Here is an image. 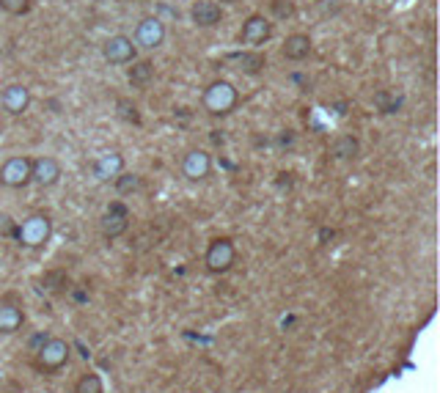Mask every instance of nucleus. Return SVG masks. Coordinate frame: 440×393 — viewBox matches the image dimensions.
<instances>
[{
  "label": "nucleus",
  "instance_id": "24",
  "mask_svg": "<svg viewBox=\"0 0 440 393\" xmlns=\"http://www.w3.org/2000/svg\"><path fill=\"white\" fill-rule=\"evenodd\" d=\"M273 6H276V14H278V17H292V12H295L289 0H286V6H284V0H276Z\"/></svg>",
  "mask_w": 440,
  "mask_h": 393
},
{
  "label": "nucleus",
  "instance_id": "20",
  "mask_svg": "<svg viewBox=\"0 0 440 393\" xmlns=\"http://www.w3.org/2000/svg\"><path fill=\"white\" fill-rule=\"evenodd\" d=\"M75 393H105V385H102V377L99 374H83L77 382H75Z\"/></svg>",
  "mask_w": 440,
  "mask_h": 393
},
{
  "label": "nucleus",
  "instance_id": "26",
  "mask_svg": "<svg viewBox=\"0 0 440 393\" xmlns=\"http://www.w3.org/2000/svg\"><path fill=\"white\" fill-rule=\"evenodd\" d=\"M220 3H240V0H220Z\"/></svg>",
  "mask_w": 440,
  "mask_h": 393
},
{
  "label": "nucleus",
  "instance_id": "13",
  "mask_svg": "<svg viewBox=\"0 0 440 393\" xmlns=\"http://www.w3.org/2000/svg\"><path fill=\"white\" fill-rule=\"evenodd\" d=\"M190 17L198 28H215V25H220V20H223V12H220V6L215 3V0H198V3H193V9H190Z\"/></svg>",
  "mask_w": 440,
  "mask_h": 393
},
{
  "label": "nucleus",
  "instance_id": "23",
  "mask_svg": "<svg viewBox=\"0 0 440 393\" xmlns=\"http://www.w3.org/2000/svg\"><path fill=\"white\" fill-rule=\"evenodd\" d=\"M116 107H119V116H121L124 121H132V124H138V121H140L138 107H135L130 99H119V102H116Z\"/></svg>",
  "mask_w": 440,
  "mask_h": 393
},
{
  "label": "nucleus",
  "instance_id": "5",
  "mask_svg": "<svg viewBox=\"0 0 440 393\" xmlns=\"http://www.w3.org/2000/svg\"><path fill=\"white\" fill-rule=\"evenodd\" d=\"M102 55H105L108 64L121 66V64H132V61H135L138 47H135V42H132L130 36L116 34V36H110V39L102 45Z\"/></svg>",
  "mask_w": 440,
  "mask_h": 393
},
{
  "label": "nucleus",
  "instance_id": "14",
  "mask_svg": "<svg viewBox=\"0 0 440 393\" xmlns=\"http://www.w3.org/2000/svg\"><path fill=\"white\" fill-rule=\"evenodd\" d=\"M121 170H124V157H121L119 151H105V154H99V160L94 162V176H97L99 181H108L110 176L116 179Z\"/></svg>",
  "mask_w": 440,
  "mask_h": 393
},
{
  "label": "nucleus",
  "instance_id": "8",
  "mask_svg": "<svg viewBox=\"0 0 440 393\" xmlns=\"http://www.w3.org/2000/svg\"><path fill=\"white\" fill-rule=\"evenodd\" d=\"M270 36H273V23H270L267 17H262V14H251V17L245 20V25H243L240 42L248 45V47H259V45H265Z\"/></svg>",
  "mask_w": 440,
  "mask_h": 393
},
{
  "label": "nucleus",
  "instance_id": "12",
  "mask_svg": "<svg viewBox=\"0 0 440 393\" xmlns=\"http://www.w3.org/2000/svg\"><path fill=\"white\" fill-rule=\"evenodd\" d=\"M127 226H130V212H127V207L124 204H110L108 207V212H105V218H102V234L108 237V240H116V237H121L124 231H127Z\"/></svg>",
  "mask_w": 440,
  "mask_h": 393
},
{
  "label": "nucleus",
  "instance_id": "1",
  "mask_svg": "<svg viewBox=\"0 0 440 393\" xmlns=\"http://www.w3.org/2000/svg\"><path fill=\"white\" fill-rule=\"evenodd\" d=\"M237 99H240V94H237V88L229 80H215L204 91V107H206L209 116H226V113H232L237 107Z\"/></svg>",
  "mask_w": 440,
  "mask_h": 393
},
{
  "label": "nucleus",
  "instance_id": "3",
  "mask_svg": "<svg viewBox=\"0 0 440 393\" xmlns=\"http://www.w3.org/2000/svg\"><path fill=\"white\" fill-rule=\"evenodd\" d=\"M234 262H237V248L229 237L212 240L206 253H204V264H206L209 272H226V270L234 267Z\"/></svg>",
  "mask_w": 440,
  "mask_h": 393
},
{
  "label": "nucleus",
  "instance_id": "10",
  "mask_svg": "<svg viewBox=\"0 0 440 393\" xmlns=\"http://www.w3.org/2000/svg\"><path fill=\"white\" fill-rule=\"evenodd\" d=\"M0 105H3V110L12 113V116H23L31 107V91L23 83H12V86L3 88V94H0Z\"/></svg>",
  "mask_w": 440,
  "mask_h": 393
},
{
  "label": "nucleus",
  "instance_id": "6",
  "mask_svg": "<svg viewBox=\"0 0 440 393\" xmlns=\"http://www.w3.org/2000/svg\"><path fill=\"white\" fill-rule=\"evenodd\" d=\"M31 181V157H9L0 165V184L6 187H25Z\"/></svg>",
  "mask_w": 440,
  "mask_h": 393
},
{
  "label": "nucleus",
  "instance_id": "16",
  "mask_svg": "<svg viewBox=\"0 0 440 393\" xmlns=\"http://www.w3.org/2000/svg\"><path fill=\"white\" fill-rule=\"evenodd\" d=\"M23 322H25V314L17 305H9V303L0 305V333H3V335L17 333L23 327Z\"/></svg>",
  "mask_w": 440,
  "mask_h": 393
},
{
  "label": "nucleus",
  "instance_id": "22",
  "mask_svg": "<svg viewBox=\"0 0 440 393\" xmlns=\"http://www.w3.org/2000/svg\"><path fill=\"white\" fill-rule=\"evenodd\" d=\"M0 9L12 17H23L31 12V0H0Z\"/></svg>",
  "mask_w": 440,
  "mask_h": 393
},
{
  "label": "nucleus",
  "instance_id": "25",
  "mask_svg": "<svg viewBox=\"0 0 440 393\" xmlns=\"http://www.w3.org/2000/svg\"><path fill=\"white\" fill-rule=\"evenodd\" d=\"M47 338H50V335H47V333H39V335H34V338H31V352H34V355H36V352H39V349H42V344H45V341H47Z\"/></svg>",
  "mask_w": 440,
  "mask_h": 393
},
{
  "label": "nucleus",
  "instance_id": "18",
  "mask_svg": "<svg viewBox=\"0 0 440 393\" xmlns=\"http://www.w3.org/2000/svg\"><path fill=\"white\" fill-rule=\"evenodd\" d=\"M140 176L138 173H127V170H121L119 176H116V192L119 195H132V192H138L140 190Z\"/></svg>",
  "mask_w": 440,
  "mask_h": 393
},
{
  "label": "nucleus",
  "instance_id": "9",
  "mask_svg": "<svg viewBox=\"0 0 440 393\" xmlns=\"http://www.w3.org/2000/svg\"><path fill=\"white\" fill-rule=\"evenodd\" d=\"M61 179V162L56 157H36L31 160V181L39 187H53Z\"/></svg>",
  "mask_w": 440,
  "mask_h": 393
},
{
  "label": "nucleus",
  "instance_id": "19",
  "mask_svg": "<svg viewBox=\"0 0 440 393\" xmlns=\"http://www.w3.org/2000/svg\"><path fill=\"white\" fill-rule=\"evenodd\" d=\"M265 66H267V58L262 53H243L240 55V69L245 75H259Z\"/></svg>",
  "mask_w": 440,
  "mask_h": 393
},
{
  "label": "nucleus",
  "instance_id": "17",
  "mask_svg": "<svg viewBox=\"0 0 440 393\" xmlns=\"http://www.w3.org/2000/svg\"><path fill=\"white\" fill-rule=\"evenodd\" d=\"M151 80H154V64L151 61H132V69H130L132 88H146Z\"/></svg>",
  "mask_w": 440,
  "mask_h": 393
},
{
  "label": "nucleus",
  "instance_id": "21",
  "mask_svg": "<svg viewBox=\"0 0 440 393\" xmlns=\"http://www.w3.org/2000/svg\"><path fill=\"white\" fill-rule=\"evenodd\" d=\"M333 154H336L339 160H350V157H355V154H358V140H355L352 135L339 138V140L333 143Z\"/></svg>",
  "mask_w": 440,
  "mask_h": 393
},
{
  "label": "nucleus",
  "instance_id": "2",
  "mask_svg": "<svg viewBox=\"0 0 440 393\" xmlns=\"http://www.w3.org/2000/svg\"><path fill=\"white\" fill-rule=\"evenodd\" d=\"M50 234H53V220H50L47 215H42V212L25 218V220L17 226V242H20L23 248H31V251L45 248V245L50 242Z\"/></svg>",
  "mask_w": 440,
  "mask_h": 393
},
{
  "label": "nucleus",
  "instance_id": "4",
  "mask_svg": "<svg viewBox=\"0 0 440 393\" xmlns=\"http://www.w3.org/2000/svg\"><path fill=\"white\" fill-rule=\"evenodd\" d=\"M69 355H72V346L64 338H47L36 352V366L42 371H58L61 366H66Z\"/></svg>",
  "mask_w": 440,
  "mask_h": 393
},
{
  "label": "nucleus",
  "instance_id": "15",
  "mask_svg": "<svg viewBox=\"0 0 440 393\" xmlns=\"http://www.w3.org/2000/svg\"><path fill=\"white\" fill-rule=\"evenodd\" d=\"M281 53H284V58H289V61H306V58L311 55V39H308L306 34H292V36H286Z\"/></svg>",
  "mask_w": 440,
  "mask_h": 393
},
{
  "label": "nucleus",
  "instance_id": "11",
  "mask_svg": "<svg viewBox=\"0 0 440 393\" xmlns=\"http://www.w3.org/2000/svg\"><path fill=\"white\" fill-rule=\"evenodd\" d=\"M209 170H212V157H209V151H204V149H193V151H187V154H184V160H182V173H184L190 181H201V179H206V176H209Z\"/></svg>",
  "mask_w": 440,
  "mask_h": 393
},
{
  "label": "nucleus",
  "instance_id": "7",
  "mask_svg": "<svg viewBox=\"0 0 440 393\" xmlns=\"http://www.w3.org/2000/svg\"><path fill=\"white\" fill-rule=\"evenodd\" d=\"M165 42V25L160 17H143L135 28V47L157 50Z\"/></svg>",
  "mask_w": 440,
  "mask_h": 393
}]
</instances>
